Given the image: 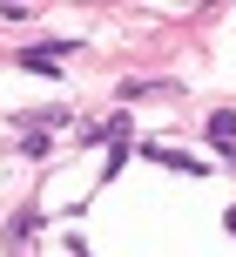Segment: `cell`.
Listing matches in <instances>:
<instances>
[{"mask_svg":"<svg viewBox=\"0 0 236 257\" xmlns=\"http://www.w3.org/2000/svg\"><path fill=\"white\" fill-rule=\"evenodd\" d=\"M34 223H40V210H34V203H27V210H20V217H14V230H7V237H14V244H27V237H34Z\"/></svg>","mask_w":236,"mask_h":257,"instance_id":"3","label":"cell"},{"mask_svg":"<svg viewBox=\"0 0 236 257\" xmlns=\"http://www.w3.org/2000/svg\"><path fill=\"white\" fill-rule=\"evenodd\" d=\"M202 136H210L216 149H223L230 163H236V108H216V115H210V128H202Z\"/></svg>","mask_w":236,"mask_h":257,"instance_id":"2","label":"cell"},{"mask_svg":"<svg viewBox=\"0 0 236 257\" xmlns=\"http://www.w3.org/2000/svg\"><path fill=\"white\" fill-rule=\"evenodd\" d=\"M61 54H68V41H48V48H40V41H34V48H20V54H14V61H20L27 75H54V68H61Z\"/></svg>","mask_w":236,"mask_h":257,"instance_id":"1","label":"cell"}]
</instances>
